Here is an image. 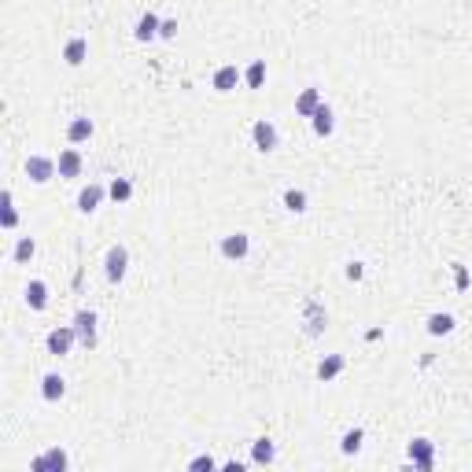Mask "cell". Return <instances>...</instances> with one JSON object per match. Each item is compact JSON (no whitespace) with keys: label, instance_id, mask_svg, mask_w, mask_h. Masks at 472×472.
<instances>
[{"label":"cell","instance_id":"6da1fadb","mask_svg":"<svg viewBox=\"0 0 472 472\" xmlns=\"http://www.w3.org/2000/svg\"><path fill=\"white\" fill-rule=\"evenodd\" d=\"M56 174H59V166H56V159H48V155H30V159H26V177H30L34 185H48Z\"/></svg>","mask_w":472,"mask_h":472},{"label":"cell","instance_id":"7a4b0ae2","mask_svg":"<svg viewBox=\"0 0 472 472\" xmlns=\"http://www.w3.org/2000/svg\"><path fill=\"white\" fill-rule=\"evenodd\" d=\"M251 140H255V148H258L262 155L277 152V144H281V137H277V126H273L270 118H258V122L251 126Z\"/></svg>","mask_w":472,"mask_h":472},{"label":"cell","instance_id":"3957f363","mask_svg":"<svg viewBox=\"0 0 472 472\" xmlns=\"http://www.w3.org/2000/svg\"><path fill=\"white\" fill-rule=\"evenodd\" d=\"M74 332H78V344L85 351L96 347V310H78L74 314Z\"/></svg>","mask_w":472,"mask_h":472},{"label":"cell","instance_id":"277c9868","mask_svg":"<svg viewBox=\"0 0 472 472\" xmlns=\"http://www.w3.org/2000/svg\"><path fill=\"white\" fill-rule=\"evenodd\" d=\"M126 270H129V251H126L122 244L108 247V258H103V273H108V281L118 284V281L126 277Z\"/></svg>","mask_w":472,"mask_h":472},{"label":"cell","instance_id":"5b68a950","mask_svg":"<svg viewBox=\"0 0 472 472\" xmlns=\"http://www.w3.org/2000/svg\"><path fill=\"white\" fill-rule=\"evenodd\" d=\"M67 465H71V457H67V450H59V447H48L41 457H34V462H30L34 472H67Z\"/></svg>","mask_w":472,"mask_h":472},{"label":"cell","instance_id":"8992f818","mask_svg":"<svg viewBox=\"0 0 472 472\" xmlns=\"http://www.w3.org/2000/svg\"><path fill=\"white\" fill-rule=\"evenodd\" d=\"M74 339H78V332H74V325H59V329H52L48 332V354H56V358H63V354H71V347H74Z\"/></svg>","mask_w":472,"mask_h":472},{"label":"cell","instance_id":"52a82bcc","mask_svg":"<svg viewBox=\"0 0 472 472\" xmlns=\"http://www.w3.org/2000/svg\"><path fill=\"white\" fill-rule=\"evenodd\" d=\"M247 251H251V236H247V233H229V236H221V255H226V258L240 262V258H247Z\"/></svg>","mask_w":472,"mask_h":472},{"label":"cell","instance_id":"ba28073f","mask_svg":"<svg viewBox=\"0 0 472 472\" xmlns=\"http://www.w3.org/2000/svg\"><path fill=\"white\" fill-rule=\"evenodd\" d=\"M410 462H413V469L428 472L432 465H436V443L432 439H413L410 443Z\"/></svg>","mask_w":472,"mask_h":472},{"label":"cell","instance_id":"9c48e42d","mask_svg":"<svg viewBox=\"0 0 472 472\" xmlns=\"http://www.w3.org/2000/svg\"><path fill=\"white\" fill-rule=\"evenodd\" d=\"M303 314H307V336H321L325 332V325H329V314H325V307L318 303V299H307V307H303Z\"/></svg>","mask_w":472,"mask_h":472},{"label":"cell","instance_id":"30bf717a","mask_svg":"<svg viewBox=\"0 0 472 472\" xmlns=\"http://www.w3.org/2000/svg\"><path fill=\"white\" fill-rule=\"evenodd\" d=\"M240 82H244V71L233 67V63H226V67L214 71V89H218V93H233Z\"/></svg>","mask_w":472,"mask_h":472},{"label":"cell","instance_id":"8fae6325","mask_svg":"<svg viewBox=\"0 0 472 472\" xmlns=\"http://www.w3.org/2000/svg\"><path fill=\"white\" fill-rule=\"evenodd\" d=\"M321 103H325V100H321V89L310 85V89H303V93L295 96V115H299V118H314V111H318Z\"/></svg>","mask_w":472,"mask_h":472},{"label":"cell","instance_id":"7c38bea8","mask_svg":"<svg viewBox=\"0 0 472 472\" xmlns=\"http://www.w3.org/2000/svg\"><path fill=\"white\" fill-rule=\"evenodd\" d=\"M103 196H108V189H103V185H85L82 192H78V211H82V214H93L96 207L103 203Z\"/></svg>","mask_w":472,"mask_h":472},{"label":"cell","instance_id":"4fadbf2b","mask_svg":"<svg viewBox=\"0 0 472 472\" xmlns=\"http://www.w3.org/2000/svg\"><path fill=\"white\" fill-rule=\"evenodd\" d=\"M56 166H59V177H78L82 174V152L78 148H67V152H59V159H56Z\"/></svg>","mask_w":472,"mask_h":472},{"label":"cell","instance_id":"5bb4252c","mask_svg":"<svg viewBox=\"0 0 472 472\" xmlns=\"http://www.w3.org/2000/svg\"><path fill=\"white\" fill-rule=\"evenodd\" d=\"M159 26H163V19L155 15V11H144V15L137 19L133 37H137V41H152V37H159Z\"/></svg>","mask_w":472,"mask_h":472},{"label":"cell","instance_id":"9a60e30c","mask_svg":"<svg viewBox=\"0 0 472 472\" xmlns=\"http://www.w3.org/2000/svg\"><path fill=\"white\" fill-rule=\"evenodd\" d=\"M344 365H347L344 354H325V358L318 362V380H325V384H329V380H336L339 373H344Z\"/></svg>","mask_w":472,"mask_h":472},{"label":"cell","instance_id":"2e32d148","mask_svg":"<svg viewBox=\"0 0 472 472\" xmlns=\"http://www.w3.org/2000/svg\"><path fill=\"white\" fill-rule=\"evenodd\" d=\"M310 126H314V133H318V137H329V133H332V129H336V115H332L329 103H321V108L314 111Z\"/></svg>","mask_w":472,"mask_h":472},{"label":"cell","instance_id":"e0dca14e","mask_svg":"<svg viewBox=\"0 0 472 472\" xmlns=\"http://www.w3.org/2000/svg\"><path fill=\"white\" fill-rule=\"evenodd\" d=\"M63 391H67V380H63L59 373H45V376H41V395H45V402H59Z\"/></svg>","mask_w":472,"mask_h":472},{"label":"cell","instance_id":"ac0fdd59","mask_svg":"<svg viewBox=\"0 0 472 472\" xmlns=\"http://www.w3.org/2000/svg\"><path fill=\"white\" fill-rule=\"evenodd\" d=\"M26 307L37 310V314L48 307V284L45 281H30V284H26Z\"/></svg>","mask_w":472,"mask_h":472},{"label":"cell","instance_id":"d6986e66","mask_svg":"<svg viewBox=\"0 0 472 472\" xmlns=\"http://www.w3.org/2000/svg\"><path fill=\"white\" fill-rule=\"evenodd\" d=\"M85 56H89V41H85V37H71L67 48H63V59H67V67H82Z\"/></svg>","mask_w":472,"mask_h":472},{"label":"cell","instance_id":"ffe728a7","mask_svg":"<svg viewBox=\"0 0 472 472\" xmlns=\"http://www.w3.org/2000/svg\"><path fill=\"white\" fill-rule=\"evenodd\" d=\"M0 226L4 229H15L19 226V214H15V196H11V189L0 192Z\"/></svg>","mask_w":472,"mask_h":472},{"label":"cell","instance_id":"44dd1931","mask_svg":"<svg viewBox=\"0 0 472 472\" xmlns=\"http://www.w3.org/2000/svg\"><path fill=\"white\" fill-rule=\"evenodd\" d=\"M93 118H71V126H67V140L71 144H85L89 137H93Z\"/></svg>","mask_w":472,"mask_h":472},{"label":"cell","instance_id":"7402d4cb","mask_svg":"<svg viewBox=\"0 0 472 472\" xmlns=\"http://www.w3.org/2000/svg\"><path fill=\"white\" fill-rule=\"evenodd\" d=\"M425 329H428V336H450L454 332V314H428Z\"/></svg>","mask_w":472,"mask_h":472},{"label":"cell","instance_id":"603a6c76","mask_svg":"<svg viewBox=\"0 0 472 472\" xmlns=\"http://www.w3.org/2000/svg\"><path fill=\"white\" fill-rule=\"evenodd\" d=\"M273 457H277V447H273V439L262 436V439L251 443V462H255V465H270Z\"/></svg>","mask_w":472,"mask_h":472},{"label":"cell","instance_id":"cb8c5ba5","mask_svg":"<svg viewBox=\"0 0 472 472\" xmlns=\"http://www.w3.org/2000/svg\"><path fill=\"white\" fill-rule=\"evenodd\" d=\"M108 196H111L115 203H126L129 196H133V181H129V177H115L111 185H108Z\"/></svg>","mask_w":472,"mask_h":472},{"label":"cell","instance_id":"d4e9b609","mask_svg":"<svg viewBox=\"0 0 472 472\" xmlns=\"http://www.w3.org/2000/svg\"><path fill=\"white\" fill-rule=\"evenodd\" d=\"M262 82H266V63L255 59L251 67L244 71V85H247V89H262Z\"/></svg>","mask_w":472,"mask_h":472},{"label":"cell","instance_id":"484cf974","mask_svg":"<svg viewBox=\"0 0 472 472\" xmlns=\"http://www.w3.org/2000/svg\"><path fill=\"white\" fill-rule=\"evenodd\" d=\"M362 439H365V432L362 428H351V432H344V439H339V450H344V454H358L362 450Z\"/></svg>","mask_w":472,"mask_h":472},{"label":"cell","instance_id":"4316f807","mask_svg":"<svg viewBox=\"0 0 472 472\" xmlns=\"http://www.w3.org/2000/svg\"><path fill=\"white\" fill-rule=\"evenodd\" d=\"M34 251H37V244H34V236H22V240L15 244V251H11V258L19 262V266H26V262L34 258Z\"/></svg>","mask_w":472,"mask_h":472},{"label":"cell","instance_id":"83f0119b","mask_svg":"<svg viewBox=\"0 0 472 472\" xmlns=\"http://www.w3.org/2000/svg\"><path fill=\"white\" fill-rule=\"evenodd\" d=\"M284 207H288L292 214H303V211H307V192H303V189H288V192H284Z\"/></svg>","mask_w":472,"mask_h":472},{"label":"cell","instance_id":"f1b7e54d","mask_svg":"<svg viewBox=\"0 0 472 472\" xmlns=\"http://www.w3.org/2000/svg\"><path fill=\"white\" fill-rule=\"evenodd\" d=\"M454 284H457V292H465V288H469V270L462 266V262H454Z\"/></svg>","mask_w":472,"mask_h":472},{"label":"cell","instance_id":"f546056e","mask_svg":"<svg viewBox=\"0 0 472 472\" xmlns=\"http://www.w3.org/2000/svg\"><path fill=\"white\" fill-rule=\"evenodd\" d=\"M189 469H192V472H200V469H214V457H211V454H200V457H192V462H189Z\"/></svg>","mask_w":472,"mask_h":472},{"label":"cell","instance_id":"4dcf8cb0","mask_svg":"<svg viewBox=\"0 0 472 472\" xmlns=\"http://www.w3.org/2000/svg\"><path fill=\"white\" fill-rule=\"evenodd\" d=\"M344 273H347V281H362L365 277V266H362V262H347Z\"/></svg>","mask_w":472,"mask_h":472},{"label":"cell","instance_id":"1f68e13d","mask_svg":"<svg viewBox=\"0 0 472 472\" xmlns=\"http://www.w3.org/2000/svg\"><path fill=\"white\" fill-rule=\"evenodd\" d=\"M159 37H166V41H174V37H177V22H174V19H163V26H159Z\"/></svg>","mask_w":472,"mask_h":472}]
</instances>
